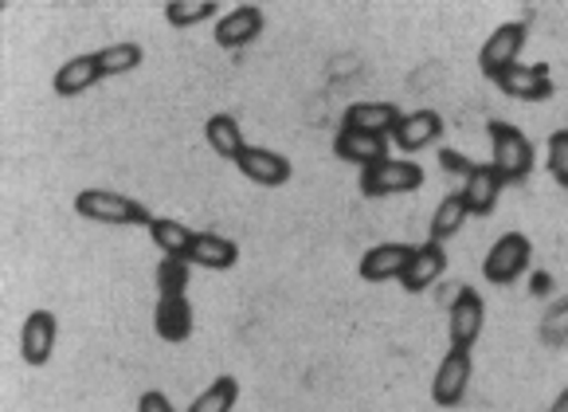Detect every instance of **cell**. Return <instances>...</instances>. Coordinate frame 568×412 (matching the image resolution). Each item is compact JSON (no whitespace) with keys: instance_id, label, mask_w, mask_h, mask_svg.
<instances>
[{"instance_id":"6da1fadb","label":"cell","mask_w":568,"mask_h":412,"mask_svg":"<svg viewBox=\"0 0 568 412\" xmlns=\"http://www.w3.org/2000/svg\"><path fill=\"white\" fill-rule=\"evenodd\" d=\"M486 130H490V145H494L490 165L498 169L501 181H506V185L526 181V177L534 173V145H529V138L521 134L514 122H501V118H494Z\"/></svg>"},{"instance_id":"7a4b0ae2","label":"cell","mask_w":568,"mask_h":412,"mask_svg":"<svg viewBox=\"0 0 568 412\" xmlns=\"http://www.w3.org/2000/svg\"><path fill=\"white\" fill-rule=\"evenodd\" d=\"M75 212L83 220H94V224H145L150 228V209L138 201H130L125 193H110V189H83L75 197Z\"/></svg>"},{"instance_id":"3957f363","label":"cell","mask_w":568,"mask_h":412,"mask_svg":"<svg viewBox=\"0 0 568 412\" xmlns=\"http://www.w3.org/2000/svg\"><path fill=\"white\" fill-rule=\"evenodd\" d=\"M529 260H534V244H529V235H521V232H506V235H501V240H498V244L490 248V255H486V260H483V275H486V283H494V287L514 283V279L526 275Z\"/></svg>"},{"instance_id":"277c9868","label":"cell","mask_w":568,"mask_h":412,"mask_svg":"<svg viewBox=\"0 0 568 412\" xmlns=\"http://www.w3.org/2000/svg\"><path fill=\"white\" fill-rule=\"evenodd\" d=\"M526 36H529V24L526 20H510V24H501L490 32V40L483 43V51H478V71H483L486 79H498L506 68H514V63H521V48H526Z\"/></svg>"},{"instance_id":"5b68a950","label":"cell","mask_w":568,"mask_h":412,"mask_svg":"<svg viewBox=\"0 0 568 412\" xmlns=\"http://www.w3.org/2000/svg\"><path fill=\"white\" fill-rule=\"evenodd\" d=\"M424 185V165L419 161H381L373 169H361V193L365 197H396L416 193Z\"/></svg>"},{"instance_id":"8992f818","label":"cell","mask_w":568,"mask_h":412,"mask_svg":"<svg viewBox=\"0 0 568 412\" xmlns=\"http://www.w3.org/2000/svg\"><path fill=\"white\" fill-rule=\"evenodd\" d=\"M470 373H475V362H470V350H452L444 353V362L435 370V381H432V401L439 409H455V404L467 396V385H470Z\"/></svg>"},{"instance_id":"52a82bcc","label":"cell","mask_w":568,"mask_h":412,"mask_svg":"<svg viewBox=\"0 0 568 412\" xmlns=\"http://www.w3.org/2000/svg\"><path fill=\"white\" fill-rule=\"evenodd\" d=\"M498 91L506 99H518V102H545L552 99V76H549V63H514L506 68L498 79Z\"/></svg>"},{"instance_id":"ba28073f","label":"cell","mask_w":568,"mask_h":412,"mask_svg":"<svg viewBox=\"0 0 568 412\" xmlns=\"http://www.w3.org/2000/svg\"><path fill=\"white\" fill-rule=\"evenodd\" d=\"M483 322H486L483 294H478L475 287H459L452 311H447V334H452V345L470 350V345L478 342V334H483Z\"/></svg>"},{"instance_id":"9c48e42d","label":"cell","mask_w":568,"mask_h":412,"mask_svg":"<svg viewBox=\"0 0 568 412\" xmlns=\"http://www.w3.org/2000/svg\"><path fill=\"white\" fill-rule=\"evenodd\" d=\"M240 173L247 177V181H255V185L263 189H275V185H286L291 181V161L283 158V153L267 150V145H247V150L240 153Z\"/></svg>"},{"instance_id":"30bf717a","label":"cell","mask_w":568,"mask_h":412,"mask_svg":"<svg viewBox=\"0 0 568 412\" xmlns=\"http://www.w3.org/2000/svg\"><path fill=\"white\" fill-rule=\"evenodd\" d=\"M260 36H263V9L260 4H240V9L224 12V17L216 20V43L227 51L247 48V43H255Z\"/></svg>"},{"instance_id":"8fae6325","label":"cell","mask_w":568,"mask_h":412,"mask_svg":"<svg viewBox=\"0 0 568 412\" xmlns=\"http://www.w3.org/2000/svg\"><path fill=\"white\" fill-rule=\"evenodd\" d=\"M55 314L51 311H32L24 319V330H20V353H24L28 365H48L51 362V350H55Z\"/></svg>"},{"instance_id":"7c38bea8","label":"cell","mask_w":568,"mask_h":412,"mask_svg":"<svg viewBox=\"0 0 568 412\" xmlns=\"http://www.w3.org/2000/svg\"><path fill=\"white\" fill-rule=\"evenodd\" d=\"M416 248L412 244H376L361 255V279L368 283H388V279H400L408 271Z\"/></svg>"},{"instance_id":"4fadbf2b","label":"cell","mask_w":568,"mask_h":412,"mask_svg":"<svg viewBox=\"0 0 568 412\" xmlns=\"http://www.w3.org/2000/svg\"><path fill=\"white\" fill-rule=\"evenodd\" d=\"M334 153L349 165L373 169L381 161H388V138L385 134H361V130H337Z\"/></svg>"},{"instance_id":"5bb4252c","label":"cell","mask_w":568,"mask_h":412,"mask_svg":"<svg viewBox=\"0 0 568 412\" xmlns=\"http://www.w3.org/2000/svg\"><path fill=\"white\" fill-rule=\"evenodd\" d=\"M501 189H506V181L498 177V169H494V165H475L467 181H463L459 193H463V201H467L470 217H490V212L498 209Z\"/></svg>"},{"instance_id":"9a60e30c","label":"cell","mask_w":568,"mask_h":412,"mask_svg":"<svg viewBox=\"0 0 568 412\" xmlns=\"http://www.w3.org/2000/svg\"><path fill=\"white\" fill-rule=\"evenodd\" d=\"M439 134H444V118L435 114V110H412V114H404L400 122H396L393 142L400 145L404 153H419Z\"/></svg>"},{"instance_id":"2e32d148","label":"cell","mask_w":568,"mask_h":412,"mask_svg":"<svg viewBox=\"0 0 568 412\" xmlns=\"http://www.w3.org/2000/svg\"><path fill=\"white\" fill-rule=\"evenodd\" d=\"M153 330L165 342H184L193 334V307L184 294H158V311H153Z\"/></svg>"},{"instance_id":"e0dca14e","label":"cell","mask_w":568,"mask_h":412,"mask_svg":"<svg viewBox=\"0 0 568 412\" xmlns=\"http://www.w3.org/2000/svg\"><path fill=\"white\" fill-rule=\"evenodd\" d=\"M447 271V252H444V244H419L416 248V255H412V263H408V271L400 275V287L408 294H419V291H427V287L435 283V279L444 275Z\"/></svg>"},{"instance_id":"ac0fdd59","label":"cell","mask_w":568,"mask_h":412,"mask_svg":"<svg viewBox=\"0 0 568 412\" xmlns=\"http://www.w3.org/2000/svg\"><path fill=\"white\" fill-rule=\"evenodd\" d=\"M400 110L393 102H357L342 114V130H361V134H393L400 122Z\"/></svg>"},{"instance_id":"d6986e66","label":"cell","mask_w":568,"mask_h":412,"mask_svg":"<svg viewBox=\"0 0 568 412\" xmlns=\"http://www.w3.org/2000/svg\"><path fill=\"white\" fill-rule=\"evenodd\" d=\"M189 263H193V268H209V271H227L240 263V248H235V240H227V235L196 232L193 248H189Z\"/></svg>"},{"instance_id":"ffe728a7","label":"cell","mask_w":568,"mask_h":412,"mask_svg":"<svg viewBox=\"0 0 568 412\" xmlns=\"http://www.w3.org/2000/svg\"><path fill=\"white\" fill-rule=\"evenodd\" d=\"M99 59H94V51L91 56H75V59H68L63 68L55 71V79H51V87H55V94L59 99H75V94H83V91H91L94 83H99Z\"/></svg>"},{"instance_id":"44dd1931","label":"cell","mask_w":568,"mask_h":412,"mask_svg":"<svg viewBox=\"0 0 568 412\" xmlns=\"http://www.w3.org/2000/svg\"><path fill=\"white\" fill-rule=\"evenodd\" d=\"M204 134H209V145H212V150H216L224 161H240V153L247 150L240 122H235L232 114H212L209 122H204Z\"/></svg>"},{"instance_id":"7402d4cb","label":"cell","mask_w":568,"mask_h":412,"mask_svg":"<svg viewBox=\"0 0 568 412\" xmlns=\"http://www.w3.org/2000/svg\"><path fill=\"white\" fill-rule=\"evenodd\" d=\"M150 235L153 244L161 248V255H176V260H189V248H193V228L181 224V220L169 217H153L150 220Z\"/></svg>"},{"instance_id":"603a6c76","label":"cell","mask_w":568,"mask_h":412,"mask_svg":"<svg viewBox=\"0 0 568 412\" xmlns=\"http://www.w3.org/2000/svg\"><path fill=\"white\" fill-rule=\"evenodd\" d=\"M94 59H99V76L102 79H114V76H130V71L142 68V43L125 40V43H110V48H99L94 51Z\"/></svg>"},{"instance_id":"cb8c5ba5","label":"cell","mask_w":568,"mask_h":412,"mask_svg":"<svg viewBox=\"0 0 568 412\" xmlns=\"http://www.w3.org/2000/svg\"><path fill=\"white\" fill-rule=\"evenodd\" d=\"M467 217H470V212H467L463 193H447L444 201H439V209H435L432 228H427V240H432V244H444V240H452V235L467 224Z\"/></svg>"},{"instance_id":"d4e9b609","label":"cell","mask_w":568,"mask_h":412,"mask_svg":"<svg viewBox=\"0 0 568 412\" xmlns=\"http://www.w3.org/2000/svg\"><path fill=\"white\" fill-rule=\"evenodd\" d=\"M216 9H220L216 0H169L165 20H169V28H196L216 17Z\"/></svg>"},{"instance_id":"484cf974","label":"cell","mask_w":568,"mask_h":412,"mask_svg":"<svg viewBox=\"0 0 568 412\" xmlns=\"http://www.w3.org/2000/svg\"><path fill=\"white\" fill-rule=\"evenodd\" d=\"M235 396H240V381L224 373V378H216L201 396H196L189 412H232L235 409Z\"/></svg>"},{"instance_id":"4316f807","label":"cell","mask_w":568,"mask_h":412,"mask_svg":"<svg viewBox=\"0 0 568 412\" xmlns=\"http://www.w3.org/2000/svg\"><path fill=\"white\" fill-rule=\"evenodd\" d=\"M184 287H189V260L165 255L158 263V294H184Z\"/></svg>"},{"instance_id":"83f0119b","label":"cell","mask_w":568,"mask_h":412,"mask_svg":"<svg viewBox=\"0 0 568 412\" xmlns=\"http://www.w3.org/2000/svg\"><path fill=\"white\" fill-rule=\"evenodd\" d=\"M545 165H549L552 181H557L560 189H568V130H552V134H549Z\"/></svg>"},{"instance_id":"f1b7e54d","label":"cell","mask_w":568,"mask_h":412,"mask_svg":"<svg viewBox=\"0 0 568 412\" xmlns=\"http://www.w3.org/2000/svg\"><path fill=\"white\" fill-rule=\"evenodd\" d=\"M138 412H176V409L161 389H150V393H142V401H138Z\"/></svg>"},{"instance_id":"f546056e","label":"cell","mask_w":568,"mask_h":412,"mask_svg":"<svg viewBox=\"0 0 568 412\" xmlns=\"http://www.w3.org/2000/svg\"><path fill=\"white\" fill-rule=\"evenodd\" d=\"M439 161H444V169H447V173H459L463 181H467V177H470V169H475V161H467L459 150H444V153H439Z\"/></svg>"},{"instance_id":"4dcf8cb0","label":"cell","mask_w":568,"mask_h":412,"mask_svg":"<svg viewBox=\"0 0 568 412\" xmlns=\"http://www.w3.org/2000/svg\"><path fill=\"white\" fill-rule=\"evenodd\" d=\"M549 412H568V389H560V396L552 401V409Z\"/></svg>"}]
</instances>
